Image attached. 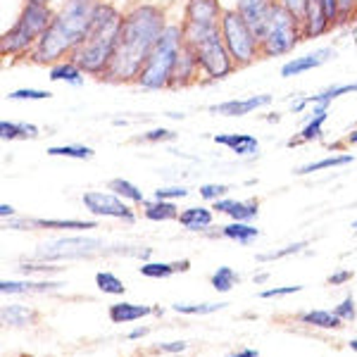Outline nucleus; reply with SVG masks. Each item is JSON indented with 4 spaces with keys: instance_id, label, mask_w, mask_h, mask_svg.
<instances>
[{
    "instance_id": "4468645a",
    "label": "nucleus",
    "mask_w": 357,
    "mask_h": 357,
    "mask_svg": "<svg viewBox=\"0 0 357 357\" xmlns=\"http://www.w3.org/2000/svg\"><path fill=\"white\" fill-rule=\"evenodd\" d=\"M331 29L329 15H326L321 0H310L307 15L303 20V38H317L321 33H326Z\"/></svg>"
},
{
    "instance_id": "2eb2a0df",
    "label": "nucleus",
    "mask_w": 357,
    "mask_h": 357,
    "mask_svg": "<svg viewBox=\"0 0 357 357\" xmlns=\"http://www.w3.org/2000/svg\"><path fill=\"white\" fill-rule=\"evenodd\" d=\"M269 102H272V96H252V98H245V100H227V102H220V105H212L210 112L227 114V117H243V114L260 110V107L269 105Z\"/></svg>"
},
{
    "instance_id": "f8f14e48",
    "label": "nucleus",
    "mask_w": 357,
    "mask_h": 357,
    "mask_svg": "<svg viewBox=\"0 0 357 357\" xmlns=\"http://www.w3.org/2000/svg\"><path fill=\"white\" fill-rule=\"evenodd\" d=\"M222 5L217 0H188L186 5V20L195 26H220L222 22Z\"/></svg>"
},
{
    "instance_id": "412c9836",
    "label": "nucleus",
    "mask_w": 357,
    "mask_h": 357,
    "mask_svg": "<svg viewBox=\"0 0 357 357\" xmlns=\"http://www.w3.org/2000/svg\"><path fill=\"white\" fill-rule=\"evenodd\" d=\"M48 79L50 82H67L72 86H82L84 84V69L67 57V60H60V62H55V65H50Z\"/></svg>"
},
{
    "instance_id": "4be33fe9",
    "label": "nucleus",
    "mask_w": 357,
    "mask_h": 357,
    "mask_svg": "<svg viewBox=\"0 0 357 357\" xmlns=\"http://www.w3.org/2000/svg\"><path fill=\"white\" fill-rule=\"evenodd\" d=\"M153 312V307L148 305H134V303H117L110 307V319L114 324H129V321L143 319Z\"/></svg>"
},
{
    "instance_id": "cd10ccee",
    "label": "nucleus",
    "mask_w": 357,
    "mask_h": 357,
    "mask_svg": "<svg viewBox=\"0 0 357 357\" xmlns=\"http://www.w3.org/2000/svg\"><path fill=\"white\" fill-rule=\"evenodd\" d=\"M57 284L53 281H3L0 291L3 293H45L50 289H55Z\"/></svg>"
},
{
    "instance_id": "c85d7f7f",
    "label": "nucleus",
    "mask_w": 357,
    "mask_h": 357,
    "mask_svg": "<svg viewBox=\"0 0 357 357\" xmlns=\"http://www.w3.org/2000/svg\"><path fill=\"white\" fill-rule=\"evenodd\" d=\"M227 238H231L236 241V243H241V245H248L250 241H255L257 236H260V231H257L255 227H250V224H245V222H234V224H229V227H224V231H222Z\"/></svg>"
},
{
    "instance_id": "6e6d98bb",
    "label": "nucleus",
    "mask_w": 357,
    "mask_h": 357,
    "mask_svg": "<svg viewBox=\"0 0 357 357\" xmlns=\"http://www.w3.org/2000/svg\"><path fill=\"white\" fill-rule=\"evenodd\" d=\"M350 350H355V353H357V338H353V341H350Z\"/></svg>"
},
{
    "instance_id": "ddd939ff",
    "label": "nucleus",
    "mask_w": 357,
    "mask_h": 357,
    "mask_svg": "<svg viewBox=\"0 0 357 357\" xmlns=\"http://www.w3.org/2000/svg\"><path fill=\"white\" fill-rule=\"evenodd\" d=\"M200 72H203V69L198 65V57H195L193 50L183 43L181 53L176 57V67H174V74H172L169 89H186V86H191L195 79H198Z\"/></svg>"
},
{
    "instance_id": "58836bf2",
    "label": "nucleus",
    "mask_w": 357,
    "mask_h": 357,
    "mask_svg": "<svg viewBox=\"0 0 357 357\" xmlns=\"http://www.w3.org/2000/svg\"><path fill=\"white\" fill-rule=\"evenodd\" d=\"M53 93L50 91H41V89H17L10 93V100H45Z\"/></svg>"
},
{
    "instance_id": "ea45409f",
    "label": "nucleus",
    "mask_w": 357,
    "mask_h": 357,
    "mask_svg": "<svg viewBox=\"0 0 357 357\" xmlns=\"http://www.w3.org/2000/svg\"><path fill=\"white\" fill-rule=\"evenodd\" d=\"M357 20V0H338V24Z\"/></svg>"
},
{
    "instance_id": "de8ad7c7",
    "label": "nucleus",
    "mask_w": 357,
    "mask_h": 357,
    "mask_svg": "<svg viewBox=\"0 0 357 357\" xmlns=\"http://www.w3.org/2000/svg\"><path fill=\"white\" fill-rule=\"evenodd\" d=\"M321 5H324L326 15H329L331 26H336L338 24V0H321Z\"/></svg>"
},
{
    "instance_id": "423d86ee",
    "label": "nucleus",
    "mask_w": 357,
    "mask_h": 357,
    "mask_svg": "<svg viewBox=\"0 0 357 357\" xmlns=\"http://www.w3.org/2000/svg\"><path fill=\"white\" fill-rule=\"evenodd\" d=\"M55 20L53 10L41 3H26L22 10L20 20L10 31L3 33L0 38V53L3 55H20L26 50H33V45L41 41L45 29Z\"/></svg>"
},
{
    "instance_id": "79ce46f5",
    "label": "nucleus",
    "mask_w": 357,
    "mask_h": 357,
    "mask_svg": "<svg viewBox=\"0 0 357 357\" xmlns=\"http://www.w3.org/2000/svg\"><path fill=\"white\" fill-rule=\"evenodd\" d=\"M227 191H229V186H224V183H205V186H200V198L220 200Z\"/></svg>"
},
{
    "instance_id": "72a5a7b5",
    "label": "nucleus",
    "mask_w": 357,
    "mask_h": 357,
    "mask_svg": "<svg viewBox=\"0 0 357 357\" xmlns=\"http://www.w3.org/2000/svg\"><path fill=\"white\" fill-rule=\"evenodd\" d=\"M96 284L102 293H110V296H122V293L126 291V286L112 272H98Z\"/></svg>"
},
{
    "instance_id": "e433bc0d",
    "label": "nucleus",
    "mask_w": 357,
    "mask_h": 357,
    "mask_svg": "<svg viewBox=\"0 0 357 357\" xmlns=\"http://www.w3.org/2000/svg\"><path fill=\"white\" fill-rule=\"evenodd\" d=\"M227 307L224 303H205V305H186V303H176L174 305V312L181 314H212L217 310Z\"/></svg>"
},
{
    "instance_id": "13d9d810",
    "label": "nucleus",
    "mask_w": 357,
    "mask_h": 357,
    "mask_svg": "<svg viewBox=\"0 0 357 357\" xmlns=\"http://www.w3.org/2000/svg\"><path fill=\"white\" fill-rule=\"evenodd\" d=\"M353 229H355V231H357V222H355V224H353Z\"/></svg>"
},
{
    "instance_id": "8fccbe9b",
    "label": "nucleus",
    "mask_w": 357,
    "mask_h": 357,
    "mask_svg": "<svg viewBox=\"0 0 357 357\" xmlns=\"http://www.w3.org/2000/svg\"><path fill=\"white\" fill-rule=\"evenodd\" d=\"M350 279H353V272H336V274L329 276V284L331 286H341V284H345V281H350Z\"/></svg>"
},
{
    "instance_id": "aec40b11",
    "label": "nucleus",
    "mask_w": 357,
    "mask_h": 357,
    "mask_svg": "<svg viewBox=\"0 0 357 357\" xmlns=\"http://www.w3.org/2000/svg\"><path fill=\"white\" fill-rule=\"evenodd\" d=\"M10 229H96V222H79V220H20V222H8Z\"/></svg>"
},
{
    "instance_id": "b1692460",
    "label": "nucleus",
    "mask_w": 357,
    "mask_h": 357,
    "mask_svg": "<svg viewBox=\"0 0 357 357\" xmlns=\"http://www.w3.org/2000/svg\"><path fill=\"white\" fill-rule=\"evenodd\" d=\"M178 222L191 231H200V229H207L212 224V212L205 210V207H188L178 215Z\"/></svg>"
},
{
    "instance_id": "bb28decb",
    "label": "nucleus",
    "mask_w": 357,
    "mask_h": 357,
    "mask_svg": "<svg viewBox=\"0 0 357 357\" xmlns=\"http://www.w3.org/2000/svg\"><path fill=\"white\" fill-rule=\"evenodd\" d=\"M301 319H303V324L319 326V329H338L341 321H343L336 312H326V310H312V312H305Z\"/></svg>"
},
{
    "instance_id": "c03bdc74",
    "label": "nucleus",
    "mask_w": 357,
    "mask_h": 357,
    "mask_svg": "<svg viewBox=\"0 0 357 357\" xmlns=\"http://www.w3.org/2000/svg\"><path fill=\"white\" fill-rule=\"evenodd\" d=\"M338 317H341L343 321H353L355 319V303H353V298H345V301L338 305L336 310H333Z\"/></svg>"
},
{
    "instance_id": "09e8293b",
    "label": "nucleus",
    "mask_w": 357,
    "mask_h": 357,
    "mask_svg": "<svg viewBox=\"0 0 357 357\" xmlns=\"http://www.w3.org/2000/svg\"><path fill=\"white\" fill-rule=\"evenodd\" d=\"M160 353H183L186 350V343L183 341H174V343H160L158 345Z\"/></svg>"
},
{
    "instance_id": "5701e85b",
    "label": "nucleus",
    "mask_w": 357,
    "mask_h": 357,
    "mask_svg": "<svg viewBox=\"0 0 357 357\" xmlns=\"http://www.w3.org/2000/svg\"><path fill=\"white\" fill-rule=\"evenodd\" d=\"M326 107H314V112H312V117H310V122L307 126L301 131V136L298 138H291L289 141V146H301V143H307V141H314V138H319L321 136V124L326 122Z\"/></svg>"
},
{
    "instance_id": "864d4df0",
    "label": "nucleus",
    "mask_w": 357,
    "mask_h": 357,
    "mask_svg": "<svg viewBox=\"0 0 357 357\" xmlns=\"http://www.w3.org/2000/svg\"><path fill=\"white\" fill-rule=\"evenodd\" d=\"M0 215H3V217H13L15 215V207L13 205H3V207H0Z\"/></svg>"
},
{
    "instance_id": "a878e982",
    "label": "nucleus",
    "mask_w": 357,
    "mask_h": 357,
    "mask_svg": "<svg viewBox=\"0 0 357 357\" xmlns=\"http://www.w3.org/2000/svg\"><path fill=\"white\" fill-rule=\"evenodd\" d=\"M146 217L151 222H169L178 220V212L172 200H155V203H146Z\"/></svg>"
},
{
    "instance_id": "603ef678",
    "label": "nucleus",
    "mask_w": 357,
    "mask_h": 357,
    "mask_svg": "<svg viewBox=\"0 0 357 357\" xmlns=\"http://www.w3.org/2000/svg\"><path fill=\"white\" fill-rule=\"evenodd\" d=\"M231 357H260V353L257 350H241V353H236Z\"/></svg>"
},
{
    "instance_id": "9d476101",
    "label": "nucleus",
    "mask_w": 357,
    "mask_h": 357,
    "mask_svg": "<svg viewBox=\"0 0 357 357\" xmlns=\"http://www.w3.org/2000/svg\"><path fill=\"white\" fill-rule=\"evenodd\" d=\"M82 203L86 205V210L93 212V215H98V217H114V220L134 222V212H131V207L126 205L117 193L89 191V193H84Z\"/></svg>"
},
{
    "instance_id": "9b49d317",
    "label": "nucleus",
    "mask_w": 357,
    "mask_h": 357,
    "mask_svg": "<svg viewBox=\"0 0 357 357\" xmlns=\"http://www.w3.org/2000/svg\"><path fill=\"white\" fill-rule=\"evenodd\" d=\"M276 5H279V0H236V10L243 15V20L252 29L257 41H262L264 33H267Z\"/></svg>"
},
{
    "instance_id": "c756f323",
    "label": "nucleus",
    "mask_w": 357,
    "mask_h": 357,
    "mask_svg": "<svg viewBox=\"0 0 357 357\" xmlns=\"http://www.w3.org/2000/svg\"><path fill=\"white\" fill-rule=\"evenodd\" d=\"M110 191L117 193L119 198L131 200V203H138V205H146L148 203V200L143 198V193L138 191V188L131 181H126V178H112V181H110Z\"/></svg>"
},
{
    "instance_id": "6ab92c4d",
    "label": "nucleus",
    "mask_w": 357,
    "mask_h": 357,
    "mask_svg": "<svg viewBox=\"0 0 357 357\" xmlns=\"http://www.w3.org/2000/svg\"><path fill=\"white\" fill-rule=\"evenodd\" d=\"M343 93H357V84L331 86V89L321 91V93H317V96H312V98H303L301 102H296V105H293V110L301 112L303 107H307V105H314V107H329V102H331V100H336V98H338V96H343Z\"/></svg>"
},
{
    "instance_id": "f257e3e1",
    "label": "nucleus",
    "mask_w": 357,
    "mask_h": 357,
    "mask_svg": "<svg viewBox=\"0 0 357 357\" xmlns=\"http://www.w3.org/2000/svg\"><path fill=\"white\" fill-rule=\"evenodd\" d=\"M165 13L158 5H136L124 15L119 29L117 48L100 82L107 84H136L146 60L165 33Z\"/></svg>"
},
{
    "instance_id": "473e14b6",
    "label": "nucleus",
    "mask_w": 357,
    "mask_h": 357,
    "mask_svg": "<svg viewBox=\"0 0 357 357\" xmlns=\"http://www.w3.org/2000/svg\"><path fill=\"white\" fill-rule=\"evenodd\" d=\"M236 281H238V274H236L231 267H220L215 274H212V289L220 291V293H227L234 289Z\"/></svg>"
},
{
    "instance_id": "0eeeda50",
    "label": "nucleus",
    "mask_w": 357,
    "mask_h": 357,
    "mask_svg": "<svg viewBox=\"0 0 357 357\" xmlns=\"http://www.w3.org/2000/svg\"><path fill=\"white\" fill-rule=\"evenodd\" d=\"M220 29H222L224 45H227V50H229V55H231L236 69L252 65V62L262 57L260 41H257V36L252 33V29L248 26L243 15H241L236 8L234 10H224Z\"/></svg>"
},
{
    "instance_id": "393cba45",
    "label": "nucleus",
    "mask_w": 357,
    "mask_h": 357,
    "mask_svg": "<svg viewBox=\"0 0 357 357\" xmlns=\"http://www.w3.org/2000/svg\"><path fill=\"white\" fill-rule=\"evenodd\" d=\"M0 136H3V141H15V138H36L38 129L33 124H26V122H8V119H3V122H0Z\"/></svg>"
},
{
    "instance_id": "4d7b16f0",
    "label": "nucleus",
    "mask_w": 357,
    "mask_h": 357,
    "mask_svg": "<svg viewBox=\"0 0 357 357\" xmlns=\"http://www.w3.org/2000/svg\"><path fill=\"white\" fill-rule=\"evenodd\" d=\"M26 3H41V5H48V0H26Z\"/></svg>"
},
{
    "instance_id": "7c9ffc66",
    "label": "nucleus",
    "mask_w": 357,
    "mask_h": 357,
    "mask_svg": "<svg viewBox=\"0 0 357 357\" xmlns=\"http://www.w3.org/2000/svg\"><path fill=\"white\" fill-rule=\"evenodd\" d=\"M353 162V155H333V158H324L319 162H310L303 165L296 174H310V172H319V169H331V167H343Z\"/></svg>"
},
{
    "instance_id": "49530a36",
    "label": "nucleus",
    "mask_w": 357,
    "mask_h": 357,
    "mask_svg": "<svg viewBox=\"0 0 357 357\" xmlns=\"http://www.w3.org/2000/svg\"><path fill=\"white\" fill-rule=\"evenodd\" d=\"M176 134L174 131H169V129H155L151 131V134H143V141H148V143H158V141H172Z\"/></svg>"
},
{
    "instance_id": "6e6552de",
    "label": "nucleus",
    "mask_w": 357,
    "mask_h": 357,
    "mask_svg": "<svg viewBox=\"0 0 357 357\" xmlns=\"http://www.w3.org/2000/svg\"><path fill=\"white\" fill-rule=\"evenodd\" d=\"M303 41V24L293 17L284 5H276L274 17L269 22V29L260 41L262 57H281L291 53Z\"/></svg>"
},
{
    "instance_id": "39448f33",
    "label": "nucleus",
    "mask_w": 357,
    "mask_h": 357,
    "mask_svg": "<svg viewBox=\"0 0 357 357\" xmlns=\"http://www.w3.org/2000/svg\"><path fill=\"white\" fill-rule=\"evenodd\" d=\"M183 48V26L167 24L165 33L160 36L158 45L153 48L151 57L146 60L136 84L146 91H162L169 89L172 74L176 67V57Z\"/></svg>"
},
{
    "instance_id": "3c124183",
    "label": "nucleus",
    "mask_w": 357,
    "mask_h": 357,
    "mask_svg": "<svg viewBox=\"0 0 357 357\" xmlns=\"http://www.w3.org/2000/svg\"><path fill=\"white\" fill-rule=\"evenodd\" d=\"M146 333H148V329L143 326V329H134V331H131V333H129V338H131V341H136V338H143Z\"/></svg>"
},
{
    "instance_id": "2f4dec72",
    "label": "nucleus",
    "mask_w": 357,
    "mask_h": 357,
    "mask_svg": "<svg viewBox=\"0 0 357 357\" xmlns=\"http://www.w3.org/2000/svg\"><path fill=\"white\" fill-rule=\"evenodd\" d=\"M48 155H53V158L91 160L93 158V148H89V146H53V148H48Z\"/></svg>"
},
{
    "instance_id": "c9c22d12",
    "label": "nucleus",
    "mask_w": 357,
    "mask_h": 357,
    "mask_svg": "<svg viewBox=\"0 0 357 357\" xmlns=\"http://www.w3.org/2000/svg\"><path fill=\"white\" fill-rule=\"evenodd\" d=\"M176 272V262L174 264H167V262H148L141 267V274L148 276V279H167Z\"/></svg>"
},
{
    "instance_id": "dca6fc26",
    "label": "nucleus",
    "mask_w": 357,
    "mask_h": 357,
    "mask_svg": "<svg viewBox=\"0 0 357 357\" xmlns=\"http://www.w3.org/2000/svg\"><path fill=\"white\" fill-rule=\"evenodd\" d=\"M333 55H336V50L333 48H319L317 53L296 57V60L286 62V65L281 67V77H298V74H305V72H310V69L324 65V62Z\"/></svg>"
},
{
    "instance_id": "7ed1b4c3",
    "label": "nucleus",
    "mask_w": 357,
    "mask_h": 357,
    "mask_svg": "<svg viewBox=\"0 0 357 357\" xmlns=\"http://www.w3.org/2000/svg\"><path fill=\"white\" fill-rule=\"evenodd\" d=\"M122 22H124V15L119 13L112 3L102 0L96 8L93 24H91L89 33H86L82 45L69 55V60L77 62V65L84 69V74H91V77L100 79L102 74H105L107 65H110L114 48H117Z\"/></svg>"
},
{
    "instance_id": "5fc2aeb1",
    "label": "nucleus",
    "mask_w": 357,
    "mask_h": 357,
    "mask_svg": "<svg viewBox=\"0 0 357 357\" xmlns=\"http://www.w3.org/2000/svg\"><path fill=\"white\" fill-rule=\"evenodd\" d=\"M348 143H350V146H357V129L348 136Z\"/></svg>"
},
{
    "instance_id": "20e7f679",
    "label": "nucleus",
    "mask_w": 357,
    "mask_h": 357,
    "mask_svg": "<svg viewBox=\"0 0 357 357\" xmlns=\"http://www.w3.org/2000/svg\"><path fill=\"white\" fill-rule=\"evenodd\" d=\"M181 26H183V43L195 53L198 65L207 77L224 79L234 72L236 65L231 55H229L227 45H224L220 26H195L188 24V22H183Z\"/></svg>"
},
{
    "instance_id": "37998d69",
    "label": "nucleus",
    "mask_w": 357,
    "mask_h": 357,
    "mask_svg": "<svg viewBox=\"0 0 357 357\" xmlns=\"http://www.w3.org/2000/svg\"><path fill=\"white\" fill-rule=\"evenodd\" d=\"M188 191L186 188H158L155 191V200H178V198H186Z\"/></svg>"
},
{
    "instance_id": "f704fd0d",
    "label": "nucleus",
    "mask_w": 357,
    "mask_h": 357,
    "mask_svg": "<svg viewBox=\"0 0 357 357\" xmlns=\"http://www.w3.org/2000/svg\"><path fill=\"white\" fill-rule=\"evenodd\" d=\"M31 319H33V312L29 307H22V305H10V307L3 310V321H5V324L22 326V324H29Z\"/></svg>"
},
{
    "instance_id": "f03ea898",
    "label": "nucleus",
    "mask_w": 357,
    "mask_h": 357,
    "mask_svg": "<svg viewBox=\"0 0 357 357\" xmlns=\"http://www.w3.org/2000/svg\"><path fill=\"white\" fill-rule=\"evenodd\" d=\"M100 3L102 0H67L65 8L45 29L41 41L33 45L31 60L36 65H55L60 60H67L86 38L93 24L96 8Z\"/></svg>"
},
{
    "instance_id": "a18cd8bd",
    "label": "nucleus",
    "mask_w": 357,
    "mask_h": 357,
    "mask_svg": "<svg viewBox=\"0 0 357 357\" xmlns=\"http://www.w3.org/2000/svg\"><path fill=\"white\" fill-rule=\"evenodd\" d=\"M303 286H284V289H267L260 293V298H284V296H293V293H301Z\"/></svg>"
},
{
    "instance_id": "a19ab883",
    "label": "nucleus",
    "mask_w": 357,
    "mask_h": 357,
    "mask_svg": "<svg viewBox=\"0 0 357 357\" xmlns=\"http://www.w3.org/2000/svg\"><path fill=\"white\" fill-rule=\"evenodd\" d=\"M281 5H284L289 13L296 17L298 22L303 24V20H305V15H307V5H310V0H279Z\"/></svg>"
},
{
    "instance_id": "1a4fd4ad",
    "label": "nucleus",
    "mask_w": 357,
    "mask_h": 357,
    "mask_svg": "<svg viewBox=\"0 0 357 357\" xmlns=\"http://www.w3.org/2000/svg\"><path fill=\"white\" fill-rule=\"evenodd\" d=\"M102 241L98 238H57L53 243H45L36 252L38 260H79L98 252Z\"/></svg>"
},
{
    "instance_id": "4c0bfd02",
    "label": "nucleus",
    "mask_w": 357,
    "mask_h": 357,
    "mask_svg": "<svg viewBox=\"0 0 357 357\" xmlns=\"http://www.w3.org/2000/svg\"><path fill=\"white\" fill-rule=\"evenodd\" d=\"M305 245H307V243H305V241H301V243L286 245L284 250H274V252H264V255H257V260H260V262H272V260H281V257H289V255H296V252H301Z\"/></svg>"
},
{
    "instance_id": "f3484780",
    "label": "nucleus",
    "mask_w": 357,
    "mask_h": 357,
    "mask_svg": "<svg viewBox=\"0 0 357 357\" xmlns=\"http://www.w3.org/2000/svg\"><path fill=\"white\" fill-rule=\"evenodd\" d=\"M212 210L227 212L229 217H234V222H250L257 217L260 205H257V200H215Z\"/></svg>"
},
{
    "instance_id": "a211bd4d",
    "label": "nucleus",
    "mask_w": 357,
    "mask_h": 357,
    "mask_svg": "<svg viewBox=\"0 0 357 357\" xmlns=\"http://www.w3.org/2000/svg\"><path fill=\"white\" fill-rule=\"evenodd\" d=\"M212 141L220 143V146H227L236 155H255L260 151L257 138L250 134H217Z\"/></svg>"
}]
</instances>
